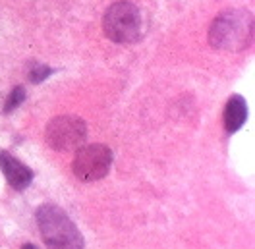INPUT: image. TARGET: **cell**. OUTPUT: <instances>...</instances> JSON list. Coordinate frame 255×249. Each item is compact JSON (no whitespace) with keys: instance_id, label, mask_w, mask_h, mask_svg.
<instances>
[{"instance_id":"5b68a950","label":"cell","mask_w":255,"mask_h":249,"mask_svg":"<svg viewBox=\"0 0 255 249\" xmlns=\"http://www.w3.org/2000/svg\"><path fill=\"white\" fill-rule=\"evenodd\" d=\"M112 166V151L107 145L93 143L76 151L72 170L81 182H97L103 180Z\"/></svg>"},{"instance_id":"52a82bcc","label":"cell","mask_w":255,"mask_h":249,"mask_svg":"<svg viewBox=\"0 0 255 249\" xmlns=\"http://www.w3.org/2000/svg\"><path fill=\"white\" fill-rule=\"evenodd\" d=\"M224 127L228 133H234L238 131L242 125L246 124L248 120V105L244 101V97L240 95H232L226 103V109H224Z\"/></svg>"},{"instance_id":"6da1fadb","label":"cell","mask_w":255,"mask_h":249,"mask_svg":"<svg viewBox=\"0 0 255 249\" xmlns=\"http://www.w3.org/2000/svg\"><path fill=\"white\" fill-rule=\"evenodd\" d=\"M35 217L47 249H85L80 228L60 207L41 205Z\"/></svg>"},{"instance_id":"277c9868","label":"cell","mask_w":255,"mask_h":249,"mask_svg":"<svg viewBox=\"0 0 255 249\" xmlns=\"http://www.w3.org/2000/svg\"><path fill=\"white\" fill-rule=\"evenodd\" d=\"M45 139L54 151H78L87 139V124L80 116H56L47 124Z\"/></svg>"},{"instance_id":"9c48e42d","label":"cell","mask_w":255,"mask_h":249,"mask_svg":"<svg viewBox=\"0 0 255 249\" xmlns=\"http://www.w3.org/2000/svg\"><path fill=\"white\" fill-rule=\"evenodd\" d=\"M52 72H54V70L45 66V64H35L31 68V72H29V81H31V83H41V81H45Z\"/></svg>"},{"instance_id":"8992f818","label":"cell","mask_w":255,"mask_h":249,"mask_svg":"<svg viewBox=\"0 0 255 249\" xmlns=\"http://www.w3.org/2000/svg\"><path fill=\"white\" fill-rule=\"evenodd\" d=\"M0 170L4 174V178L8 180V184L17 191L25 189L33 182L31 168L25 166L23 162H19L6 151H0Z\"/></svg>"},{"instance_id":"30bf717a","label":"cell","mask_w":255,"mask_h":249,"mask_svg":"<svg viewBox=\"0 0 255 249\" xmlns=\"http://www.w3.org/2000/svg\"><path fill=\"white\" fill-rule=\"evenodd\" d=\"M21 249H37L33 244H25V246H21Z\"/></svg>"},{"instance_id":"3957f363","label":"cell","mask_w":255,"mask_h":249,"mask_svg":"<svg viewBox=\"0 0 255 249\" xmlns=\"http://www.w3.org/2000/svg\"><path fill=\"white\" fill-rule=\"evenodd\" d=\"M105 33L114 43H135L143 35L141 10L128 2H116L105 14Z\"/></svg>"},{"instance_id":"ba28073f","label":"cell","mask_w":255,"mask_h":249,"mask_svg":"<svg viewBox=\"0 0 255 249\" xmlns=\"http://www.w3.org/2000/svg\"><path fill=\"white\" fill-rule=\"evenodd\" d=\"M25 101V89L21 87V85H17L12 89V93L8 97V101H6V105H4V114H10V112H14V110L21 105Z\"/></svg>"},{"instance_id":"7a4b0ae2","label":"cell","mask_w":255,"mask_h":249,"mask_svg":"<svg viewBox=\"0 0 255 249\" xmlns=\"http://www.w3.org/2000/svg\"><path fill=\"white\" fill-rule=\"evenodd\" d=\"M254 39V16L246 10H228L213 21L209 43L219 50H244Z\"/></svg>"}]
</instances>
